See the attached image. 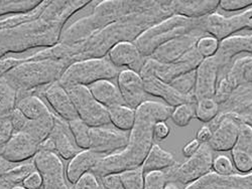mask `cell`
Here are the masks:
<instances>
[{
  "label": "cell",
  "instance_id": "cell-2",
  "mask_svg": "<svg viewBox=\"0 0 252 189\" xmlns=\"http://www.w3.org/2000/svg\"><path fill=\"white\" fill-rule=\"evenodd\" d=\"M91 1H72L64 10H44L38 17L20 25L0 29V58L8 53H20L36 47H53L58 44L63 25L71 13L86 6Z\"/></svg>",
  "mask_w": 252,
  "mask_h": 189
},
{
  "label": "cell",
  "instance_id": "cell-39",
  "mask_svg": "<svg viewBox=\"0 0 252 189\" xmlns=\"http://www.w3.org/2000/svg\"><path fill=\"white\" fill-rule=\"evenodd\" d=\"M232 162L235 169L241 174H248L252 171V154L233 148L231 150Z\"/></svg>",
  "mask_w": 252,
  "mask_h": 189
},
{
  "label": "cell",
  "instance_id": "cell-29",
  "mask_svg": "<svg viewBox=\"0 0 252 189\" xmlns=\"http://www.w3.org/2000/svg\"><path fill=\"white\" fill-rule=\"evenodd\" d=\"M110 124L114 128L122 132H130L135 123V110L129 108L126 105H119V106L108 109Z\"/></svg>",
  "mask_w": 252,
  "mask_h": 189
},
{
  "label": "cell",
  "instance_id": "cell-9",
  "mask_svg": "<svg viewBox=\"0 0 252 189\" xmlns=\"http://www.w3.org/2000/svg\"><path fill=\"white\" fill-rule=\"evenodd\" d=\"M202 60L203 57L194 48L184 56L170 64H160L153 58H146L139 74H152L160 81L170 83L173 80L184 74L196 71Z\"/></svg>",
  "mask_w": 252,
  "mask_h": 189
},
{
  "label": "cell",
  "instance_id": "cell-11",
  "mask_svg": "<svg viewBox=\"0 0 252 189\" xmlns=\"http://www.w3.org/2000/svg\"><path fill=\"white\" fill-rule=\"evenodd\" d=\"M212 124L211 129L213 135L208 145L214 151H231L236 144L240 124L242 123L237 117L229 113L219 114Z\"/></svg>",
  "mask_w": 252,
  "mask_h": 189
},
{
  "label": "cell",
  "instance_id": "cell-49",
  "mask_svg": "<svg viewBox=\"0 0 252 189\" xmlns=\"http://www.w3.org/2000/svg\"><path fill=\"white\" fill-rule=\"evenodd\" d=\"M23 186L27 189H43V180L39 173L35 170L32 172L23 182Z\"/></svg>",
  "mask_w": 252,
  "mask_h": 189
},
{
  "label": "cell",
  "instance_id": "cell-27",
  "mask_svg": "<svg viewBox=\"0 0 252 189\" xmlns=\"http://www.w3.org/2000/svg\"><path fill=\"white\" fill-rule=\"evenodd\" d=\"M16 109L28 120H37L52 114L48 105L43 100L32 95L18 100Z\"/></svg>",
  "mask_w": 252,
  "mask_h": 189
},
{
  "label": "cell",
  "instance_id": "cell-41",
  "mask_svg": "<svg viewBox=\"0 0 252 189\" xmlns=\"http://www.w3.org/2000/svg\"><path fill=\"white\" fill-rule=\"evenodd\" d=\"M234 91H235L234 87L231 85V82L224 76L217 82L216 93H215L214 99L219 105H223L230 99L231 96H232Z\"/></svg>",
  "mask_w": 252,
  "mask_h": 189
},
{
  "label": "cell",
  "instance_id": "cell-33",
  "mask_svg": "<svg viewBox=\"0 0 252 189\" xmlns=\"http://www.w3.org/2000/svg\"><path fill=\"white\" fill-rule=\"evenodd\" d=\"M251 60H252V56H249V55L240 57L233 62L232 66L230 67V69L226 73L225 77L231 82V85L234 87L235 90L240 86L245 85V81H244L245 71Z\"/></svg>",
  "mask_w": 252,
  "mask_h": 189
},
{
  "label": "cell",
  "instance_id": "cell-53",
  "mask_svg": "<svg viewBox=\"0 0 252 189\" xmlns=\"http://www.w3.org/2000/svg\"><path fill=\"white\" fill-rule=\"evenodd\" d=\"M162 189H180L179 185L177 182L174 181H167Z\"/></svg>",
  "mask_w": 252,
  "mask_h": 189
},
{
  "label": "cell",
  "instance_id": "cell-36",
  "mask_svg": "<svg viewBox=\"0 0 252 189\" xmlns=\"http://www.w3.org/2000/svg\"><path fill=\"white\" fill-rule=\"evenodd\" d=\"M196 118V104H182L173 108L171 119L178 127H186Z\"/></svg>",
  "mask_w": 252,
  "mask_h": 189
},
{
  "label": "cell",
  "instance_id": "cell-34",
  "mask_svg": "<svg viewBox=\"0 0 252 189\" xmlns=\"http://www.w3.org/2000/svg\"><path fill=\"white\" fill-rule=\"evenodd\" d=\"M72 135L78 145L79 148L82 150L89 149L90 147V132L91 127L86 123H84L80 119H76L68 122Z\"/></svg>",
  "mask_w": 252,
  "mask_h": 189
},
{
  "label": "cell",
  "instance_id": "cell-31",
  "mask_svg": "<svg viewBox=\"0 0 252 189\" xmlns=\"http://www.w3.org/2000/svg\"><path fill=\"white\" fill-rule=\"evenodd\" d=\"M17 94L4 78H0V117H9L15 110Z\"/></svg>",
  "mask_w": 252,
  "mask_h": 189
},
{
  "label": "cell",
  "instance_id": "cell-6",
  "mask_svg": "<svg viewBox=\"0 0 252 189\" xmlns=\"http://www.w3.org/2000/svg\"><path fill=\"white\" fill-rule=\"evenodd\" d=\"M213 150L208 144H201L199 151L181 165L176 164L164 170L167 181L189 185L212 171Z\"/></svg>",
  "mask_w": 252,
  "mask_h": 189
},
{
  "label": "cell",
  "instance_id": "cell-30",
  "mask_svg": "<svg viewBox=\"0 0 252 189\" xmlns=\"http://www.w3.org/2000/svg\"><path fill=\"white\" fill-rule=\"evenodd\" d=\"M44 1L39 0H0V16L6 14H28L38 8Z\"/></svg>",
  "mask_w": 252,
  "mask_h": 189
},
{
  "label": "cell",
  "instance_id": "cell-40",
  "mask_svg": "<svg viewBox=\"0 0 252 189\" xmlns=\"http://www.w3.org/2000/svg\"><path fill=\"white\" fill-rule=\"evenodd\" d=\"M235 149L252 154V126L247 123H241L237 141L234 146Z\"/></svg>",
  "mask_w": 252,
  "mask_h": 189
},
{
  "label": "cell",
  "instance_id": "cell-3",
  "mask_svg": "<svg viewBox=\"0 0 252 189\" xmlns=\"http://www.w3.org/2000/svg\"><path fill=\"white\" fill-rule=\"evenodd\" d=\"M67 68L64 58H26L4 78L17 92H29L60 80Z\"/></svg>",
  "mask_w": 252,
  "mask_h": 189
},
{
  "label": "cell",
  "instance_id": "cell-44",
  "mask_svg": "<svg viewBox=\"0 0 252 189\" xmlns=\"http://www.w3.org/2000/svg\"><path fill=\"white\" fill-rule=\"evenodd\" d=\"M167 182L166 175L163 171H155L145 174L143 189H162Z\"/></svg>",
  "mask_w": 252,
  "mask_h": 189
},
{
  "label": "cell",
  "instance_id": "cell-4",
  "mask_svg": "<svg viewBox=\"0 0 252 189\" xmlns=\"http://www.w3.org/2000/svg\"><path fill=\"white\" fill-rule=\"evenodd\" d=\"M199 28H202V18L190 19L173 15L146 28L132 43L145 58H149L167 41Z\"/></svg>",
  "mask_w": 252,
  "mask_h": 189
},
{
  "label": "cell",
  "instance_id": "cell-22",
  "mask_svg": "<svg viewBox=\"0 0 252 189\" xmlns=\"http://www.w3.org/2000/svg\"><path fill=\"white\" fill-rule=\"evenodd\" d=\"M248 53L252 54V34L250 35H232L222 41L215 57L220 70L227 67L235 55Z\"/></svg>",
  "mask_w": 252,
  "mask_h": 189
},
{
  "label": "cell",
  "instance_id": "cell-1",
  "mask_svg": "<svg viewBox=\"0 0 252 189\" xmlns=\"http://www.w3.org/2000/svg\"><path fill=\"white\" fill-rule=\"evenodd\" d=\"M173 108L155 101H145L135 110V123L128 134V143L122 151L103 156L92 172L103 178L140 167L154 145L156 123L171 118Z\"/></svg>",
  "mask_w": 252,
  "mask_h": 189
},
{
  "label": "cell",
  "instance_id": "cell-24",
  "mask_svg": "<svg viewBox=\"0 0 252 189\" xmlns=\"http://www.w3.org/2000/svg\"><path fill=\"white\" fill-rule=\"evenodd\" d=\"M219 7L218 0L206 1H173L174 15L183 16L190 19L204 18L212 14Z\"/></svg>",
  "mask_w": 252,
  "mask_h": 189
},
{
  "label": "cell",
  "instance_id": "cell-32",
  "mask_svg": "<svg viewBox=\"0 0 252 189\" xmlns=\"http://www.w3.org/2000/svg\"><path fill=\"white\" fill-rule=\"evenodd\" d=\"M219 113L220 105L214 98H206L196 102V118L203 123L212 122Z\"/></svg>",
  "mask_w": 252,
  "mask_h": 189
},
{
  "label": "cell",
  "instance_id": "cell-17",
  "mask_svg": "<svg viewBox=\"0 0 252 189\" xmlns=\"http://www.w3.org/2000/svg\"><path fill=\"white\" fill-rule=\"evenodd\" d=\"M185 189H252V173L219 175L211 171Z\"/></svg>",
  "mask_w": 252,
  "mask_h": 189
},
{
  "label": "cell",
  "instance_id": "cell-38",
  "mask_svg": "<svg viewBox=\"0 0 252 189\" xmlns=\"http://www.w3.org/2000/svg\"><path fill=\"white\" fill-rule=\"evenodd\" d=\"M195 83H196V71H192L190 73L184 74L176 78L170 82V85L183 95H190V94H194Z\"/></svg>",
  "mask_w": 252,
  "mask_h": 189
},
{
  "label": "cell",
  "instance_id": "cell-7",
  "mask_svg": "<svg viewBox=\"0 0 252 189\" xmlns=\"http://www.w3.org/2000/svg\"><path fill=\"white\" fill-rule=\"evenodd\" d=\"M74 104L78 117L90 127H101L110 124L108 110L99 104L86 86L65 88Z\"/></svg>",
  "mask_w": 252,
  "mask_h": 189
},
{
  "label": "cell",
  "instance_id": "cell-20",
  "mask_svg": "<svg viewBox=\"0 0 252 189\" xmlns=\"http://www.w3.org/2000/svg\"><path fill=\"white\" fill-rule=\"evenodd\" d=\"M107 55L112 65L117 69L127 68V70L134 71L138 74L146 60L132 41L118 43L110 49Z\"/></svg>",
  "mask_w": 252,
  "mask_h": 189
},
{
  "label": "cell",
  "instance_id": "cell-51",
  "mask_svg": "<svg viewBox=\"0 0 252 189\" xmlns=\"http://www.w3.org/2000/svg\"><path fill=\"white\" fill-rule=\"evenodd\" d=\"M201 143L197 139H194L183 147V154L186 158H190L199 151Z\"/></svg>",
  "mask_w": 252,
  "mask_h": 189
},
{
  "label": "cell",
  "instance_id": "cell-42",
  "mask_svg": "<svg viewBox=\"0 0 252 189\" xmlns=\"http://www.w3.org/2000/svg\"><path fill=\"white\" fill-rule=\"evenodd\" d=\"M73 189H105L101 179L93 172H88L81 176L74 184Z\"/></svg>",
  "mask_w": 252,
  "mask_h": 189
},
{
  "label": "cell",
  "instance_id": "cell-48",
  "mask_svg": "<svg viewBox=\"0 0 252 189\" xmlns=\"http://www.w3.org/2000/svg\"><path fill=\"white\" fill-rule=\"evenodd\" d=\"M10 121L12 124L13 132L17 133V132H22L25 129L29 120L15 108V110L10 115Z\"/></svg>",
  "mask_w": 252,
  "mask_h": 189
},
{
  "label": "cell",
  "instance_id": "cell-5",
  "mask_svg": "<svg viewBox=\"0 0 252 189\" xmlns=\"http://www.w3.org/2000/svg\"><path fill=\"white\" fill-rule=\"evenodd\" d=\"M119 71L107 57L83 58L68 66L58 81L66 88L70 86H90L92 83L117 78Z\"/></svg>",
  "mask_w": 252,
  "mask_h": 189
},
{
  "label": "cell",
  "instance_id": "cell-10",
  "mask_svg": "<svg viewBox=\"0 0 252 189\" xmlns=\"http://www.w3.org/2000/svg\"><path fill=\"white\" fill-rule=\"evenodd\" d=\"M33 165L43 180V189H70L64 164L55 152L39 149L33 157Z\"/></svg>",
  "mask_w": 252,
  "mask_h": 189
},
{
  "label": "cell",
  "instance_id": "cell-47",
  "mask_svg": "<svg viewBox=\"0 0 252 189\" xmlns=\"http://www.w3.org/2000/svg\"><path fill=\"white\" fill-rule=\"evenodd\" d=\"M171 134V128L165 122H158L155 124L153 129L154 140L163 141Z\"/></svg>",
  "mask_w": 252,
  "mask_h": 189
},
{
  "label": "cell",
  "instance_id": "cell-23",
  "mask_svg": "<svg viewBox=\"0 0 252 189\" xmlns=\"http://www.w3.org/2000/svg\"><path fill=\"white\" fill-rule=\"evenodd\" d=\"M102 157V155H99L90 149L80 151L68 163L66 169L67 180L74 184L84 174L92 172L94 167Z\"/></svg>",
  "mask_w": 252,
  "mask_h": 189
},
{
  "label": "cell",
  "instance_id": "cell-16",
  "mask_svg": "<svg viewBox=\"0 0 252 189\" xmlns=\"http://www.w3.org/2000/svg\"><path fill=\"white\" fill-rule=\"evenodd\" d=\"M140 76L143 80L146 94L162 99L167 106L175 108L182 104H196L197 102L194 94L183 95L175 90L170 83L160 81L152 74H142Z\"/></svg>",
  "mask_w": 252,
  "mask_h": 189
},
{
  "label": "cell",
  "instance_id": "cell-14",
  "mask_svg": "<svg viewBox=\"0 0 252 189\" xmlns=\"http://www.w3.org/2000/svg\"><path fill=\"white\" fill-rule=\"evenodd\" d=\"M39 150V144L26 132L13 133L2 147L0 156L7 163H22L32 157Z\"/></svg>",
  "mask_w": 252,
  "mask_h": 189
},
{
  "label": "cell",
  "instance_id": "cell-52",
  "mask_svg": "<svg viewBox=\"0 0 252 189\" xmlns=\"http://www.w3.org/2000/svg\"><path fill=\"white\" fill-rule=\"evenodd\" d=\"M244 81L245 83H252V60L249 62V65L246 68Z\"/></svg>",
  "mask_w": 252,
  "mask_h": 189
},
{
  "label": "cell",
  "instance_id": "cell-12",
  "mask_svg": "<svg viewBox=\"0 0 252 189\" xmlns=\"http://www.w3.org/2000/svg\"><path fill=\"white\" fill-rule=\"evenodd\" d=\"M128 143V134L107 126L92 127L89 149L99 155L106 156L122 151Z\"/></svg>",
  "mask_w": 252,
  "mask_h": 189
},
{
  "label": "cell",
  "instance_id": "cell-43",
  "mask_svg": "<svg viewBox=\"0 0 252 189\" xmlns=\"http://www.w3.org/2000/svg\"><path fill=\"white\" fill-rule=\"evenodd\" d=\"M213 172L219 175H231L234 173V165L231 159L225 155H219L214 158L213 166H212Z\"/></svg>",
  "mask_w": 252,
  "mask_h": 189
},
{
  "label": "cell",
  "instance_id": "cell-46",
  "mask_svg": "<svg viewBox=\"0 0 252 189\" xmlns=\"http://www.w3.org/2000/svg\"><path fill=\"white\" fill-rule=\"evenodd\" d=\"M13 128L9 117H0V147H2L9 141L13 135Z\"/></svg>",
  "mask_w": 252,
  "mask_h": 189
},
{
  "label": "cell",
  "instance_id": "cell-13",
  "mask_svg": "<svg viewBox=\"0 0 252 189\" xmlns=\"http://www.w3.org/2000/svg\"><path fill=\"white\" fill-rule=\"evenodd\" d=\"M204 33L205 31L202 28H199L173 38L160 46L150 58H153L160 64H170L193 50L196 47L198 39L204 36Z\"/></svg>",
  "mask_w": 252,
  "mask_h": 189
},
{
  "label": "cell",
  "instance_id": "cell-21",
  "mask_svg": "<svg viewBox=\"0 0 252 189\" xmlns=\"http://www.w3.org/2000/svg\"><path fill=\"white\" fill-rule=\"evenodd\" d=\"M44 97L50 107L62 120L70 122L79 119L70 95L59 81L51 83L45 90Z\"/></svg>",
  "mask_w": 252,
  "mask_h": 189
},
{
  "label": "cell",
  "instance_id": "cell-15",
  "mask_svg": "<svg viewBox=\"0 0 252 189\" xmlns=\"http://www.w3.org/2000/svg\"><path fill=\"white\" fill-rule=\"evenodd\" d=\"M117 87L124 104L136 110L146 100V92L141 76L131 70L125 69L117 76Z\"/></svg>",
  "mask_w": 252,
  "mask_h": 189
},
{
  "label": "cell",
  "instance_id": "cell-37",
  "mask_svg": "<svg viewBox=\"0 0 252 189\" xmlns=\"http://www.w3.org/2000/svg\"><path fill=\"white\" fill-rule=\"evenodd\" d=\"M220 41L211 35H204L200 37L196 44V50L199 54L205 58L213 57L218 53Z\"/></svg>",
  "mask_w": 252,
  "mask_h": 189
},
{
  "label": "cell",
  "instance_id": "cell-45",
  "mask_svg": "<svg viewBox=\"0 0 252 189\" xmlns=\"http://www.w3.org/2000/svg\"><path fill=\"white\" fill-rule=\"evenodd\" d=\"M252 6V0H220L219 7L225 11H238Z\"/></svg>",
  "mask_w": 252,
  "mask_h": 189
},
{
  "label": "cell",
  "instance_id": "cell-28",
  "mask_svg": "<svg viewBox=\"0 0 252 189\" xmlns=\"http://www.w3.org/2000/svg\"><path fill=\"white\" fill-rule=\"evenodd\" d=\"M55 119L56 116L52 113L37 120H29L22 132L29 134L40 145L50 137L55 126Z\"/></svg>",
  "mask_w": 252,
  "mask_h": 189
},
{
  "label": "cell",
  "instance_id": "cell-26",
  "mask_svg": "<svg viewBox=\"0 0 252 189\" xmlns=\"http://www.w3.org/2000/svg\"><path fill=\"white\" fill-rule=\"evenodd\" d=\"M177 161L173 153L162 149L158 144H154L148 156L144 159L141 168L144 174L155 171H164L175 166Z\"/></svg>",
  "mask_w": 252,
  "mask_h": 189
},
{
  "label": "cell",
  "instance_id": "cell-19",
  "mask_svg": "<svg viewBox=\"0 0 252 189\" xmlns=\"http://www.w3.org/2000/svg\"><path fill=\"white\" fill-rule=\"evenodd\" d=\"M49 139L53 144L54 152L62 159L71 160L75 155L82 151L72 135L68 122L59 117H56L55 119L54 129Z\"/></svg>",
  "mask_w": 252,
  "mask_h": 189
},
{
  "label": "cell",
  "instance_id": "cell-54",
  "mask_svg": "<svg viewBox=\"0 0 252 189\" xmlns=\"http://www.w3.org/2000/svg\"><path fill=\"white\" fill-rule=\"evenodd\" d=\"M11 189H27V188L24 187L23 185H15V186H13Z\"/></svg>",
  "mask_w": 252,
  "mask_h": 189
},
{
  "label": "cell",
  "instance_id": "cell-18",
  "mask_svg": "<svg viewBox=\"0 0 252 189\" xmlns=\"http://www.w3.org/2000/svg\"><path fill=\"white\" fill-rule=\"evenodd\" d=\"M219 75L220 67L215 56L202 60L196 70L194 96L197 101L206 98H214Z\"/></svg>",
  "mask_w": 252,
  "mask_h": 189
},
{
  "label": "cell",
  "instance_id": "cell-25",
  "mask_svg": "<svg viewBox=\"0 0 252 189\" xmlns=\"http://www.w3.org/2000/svg\"><path fill=\"white\" fill-rule=\"evenodd\" d=\"M88 88L94 99L107 110L119 105H125L118 87L109 80L96 81Z\"/></svg>",
  "mask_w": 252,
  "mask_h": 189
},
{
  "label": "cell",
  "instance_id": "cell-50",
  "mask_svg": "<svg viewBox=\"0 0 252 189\" xmlns=\"http://www.w3.org/2000/svg\"><path fill=\"white\" fill-rule=\"evenodd\" d=\"M213 135V130L209 126H202V127L197 131L196 139L201 144H208L209 141L211 140Z\"/></svg>",
  "mask_w": 252,
  "mask_h": 189
},
{
  "label": "cell",
  "instance_id": "cell-8",
  "mask_svg": "<svg viewBox=\"0 0 252 189\" xmlns=\"http://www.w3.org/2000/svg\"><path fill=\"white\" fill-rule=\"evenodd\" d=\"M202 28L205 33L214 36L219 41L242 29L252 30V6L230 17L214 12L202 18Z\"/></svg>",
  "mask_w": 252,
  "mask_h": 189
},
{
  "label": "cell",
  "instance_id": "cell-35",
  "mask_svg": "<svg viewBox=\"0 0 252 189\" xmlns=\"http://www.w3.org/2000/svg\"><path fill=\"white\" fill-rule=\"evenodd\" d=\"M123 189H143L145 174L141 166L134 169L126 170L118 174Z\"/></svg>",
  "mask_w": 252,
  "mask_h": 189
}]
</instances>
